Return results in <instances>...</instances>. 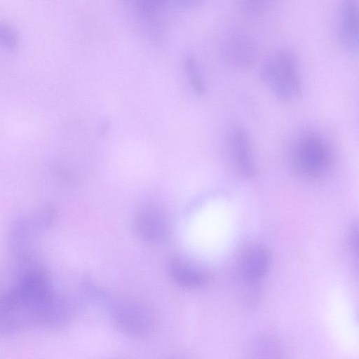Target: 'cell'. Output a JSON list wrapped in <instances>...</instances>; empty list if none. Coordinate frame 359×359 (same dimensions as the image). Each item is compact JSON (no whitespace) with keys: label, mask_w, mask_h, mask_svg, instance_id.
Returning <instances> with one entry per match:
<instances>
[{"label":"cell","mask_w":359,"mask_h":359,"mask_svg":"<svg viewBox=\"0 0 359 359\" xmlns=\"http://www.w3.org/2000/svg\"><path fill=\"white\" fill-rule=\"evenodd\" d=\"M348 243L353 251L357 252L358 249V231L357 226L353 225L348 234Z\"/></svg>","instance_id":"17"},{"label":"cell","mask_w":359,"mask_h":359,"mask_svg":"<svg viewBox=\"0 0 359 359\" xmlns=\"http://www.w3.org/2000/svg\"><path fill=\"white\" fill-rule=\"evenodd\" d=\"M113 320L123 333L132 337H142L150 332L154 325L151 311L137 302H124L112 305Z\"/></svg>","instance_id":"3"},{"label":"cell","mask_w":359,"mask_h":359,"mask_svg":"<svg viewBox=\"0 0 359 359\" xmlns=\"http://www.w3.org/2000/svg\"><path fill=\"white\" fill-rule=\"evenodd\" d=\"M230 149L233 163L240 174L247 179L256 176L251 137L245 128L236 127L230 135Z\"/></svg>","instance_id":"8"},{"label":"cell","mask_w":359,"mask_h":359,"mask_svg":"<svg viewBox=\"0 0 359 359\" xmlns=\"http://www.w3.org/2000/svg\"><path fill=\"white\" fill-rule=\"evenodd\" d=\"M39 233L32 215L18 217L12 222L8 233V247L19 264L36 259L33 243Z\"/></svg>","instance_id":"5"},{"label":"cell","mask_w":359,"mask_h":359,"mask_svg":"<svg viewBox=\"0 0 359 359\" xmlns=\"http://www.w3.org/2000/svg\"><path fill=\"white\" fill-rule=\"evenodd\" d=\"M19 35L8 23L0 21V46L8 50H15L19 46Z\"/></svg>","instance_id":"15"},{"label":"cell","mask_w":359,"mask_h":359,"mask_svg":"<svg viewBox=\"0 0 359 359\" xmlns=\"http://www.w3.org/2000/svg\"><path fill=\"white\" fill-rule=\"evenodd\" d=\"M32 215L34 225L39 233L48 230L55 223L57 212L55 208L50 204L43 205Z\"/></svg>","instance_id":"14"},{"label":"cell","mask_w":359,"mask_h":359,"mask_svg":"<svg viewBox=\"0 0 359 359\" xmlns=\"http://www.w3.org/2000/svg\"><path fill=\"white\" fill-rule=\"evenodd\" d=\"M337 32L338 40L348 53L357 55L359 46L358 0H341Z\"/></svg>","instance_id":"7"},{"label":"cell","mask_w":359,"mask_h":359,"mask_svg":"<svg viewBox=\"0 0 359 359\" xmlns=\"http://www.w3.org/2000/svg\"><path fill=\"white\" fill-rule=\"evenodd\" d=\"M147 21H154L160 13L172 6V0H123Z\"/></svg>","instance_id":"11"},{"label":"cell","mask_w":359,"mask_h":359,"mask_svg":"<svg viewBox=\"0 0 359 359\" xmlns=\"http://www.w3.org/2000/svg\"><path fill=\"white\" fill-rule=\"evenodd\" d=\"M184 68L190 85L195 93L200 96L204 95L206 88L196 59L192 55L187 56L184 60Z\"/></svg>","instance_id":"12"},{"label":"cell","mask_w":359,"mask_h":359,"mask_svg":"<svg viewBox=\"0 0 359 359\" xmlns=\"http://www.w3.org/2000/svg\"><path fill=\"white\" fill-rule=\"evenodd\" d=\"M292 165L299 175L316 179L323 175L329 164V154L323 140L313 133L300 136L293 147Z\"/></svg>","instance_id":"2"},{"label":"cell","mask_w":359,"mask_h":359,"mask_svg":"<svg viewBox=\"0 0 359 359\" xmlns=\"http://www.w3.org/2000/svg\"><path fill=\"white\" fill-rule=\"evenodd\" d=\"M206 0H172V6L182 8L192 9L202 5Z\"/></svg>","instance_id":"16"},{"label":"cell","mask_w":359,"mask_h":359,"mask_svg":"<svg viewBox=\"0 0 359 359\" xmlns=\"http://www.w3.org/2000/svg\"><path fill=\"white\" fill-rule=\"evenodd\" d=\"M277 0H238V6L243 14L257 18L270 11Z\"/></svg>","instance_id":"13"},{"label":"cell","mask_w":359,"mask_h":359,"mask_svg":"<svg viewBox=\"0 0 359 359\" xmlns=\"http://www.w3.org/2000/svg\"><path fill=\"white\" fill-rule=\"evenodd\" d=\"M221 55L229 67L238 70L248 69L256 62L259 47L250 34L236 30L229 33L223 39Z\"/></svg>","instance_id":"4"},{"label":"cell","mask_w":359,"mask_h":359,"mask_svg":"<svg viewBox=\"0 0 359 359\" xmlns=\"http://www.w3.org/2000/svg\"><path fill=\"white\" fill-rule=\"evenodd\" d=\"M270 254L263 246L256 245L246 251L241 260V273L248 283L255 284L266 274L270 264Z\"/></svg>","instance_id":"10"},{"label":"cell","mask_w":359,"mask_h":359,"mask_svg":"<svg viewBox=\"0 0 359 359\" xmlns=\"http://www.w3.org/2000/svg\"><path fill=\"white\" fill-rule=\"evenodd\" d=\"M136 234L142 240L158 243L169 236V222L164 213L154 207H144L139 210L133 219Z\"/></svg>","instance_id":"6"},{"label":"cell","mask_w":359,"mask_h":359,"mask_svg":"<svg viewBox=\"0 0 359 359\" xmlns=\"http://www.w3.org/2000/svg\"><path fill=\"white\" fill-rule=\"evenodd\" d=\"M168 271L172 280L186 288L201 287L209 280V274L205 269L182 257L172 259Z\"/></svg>","instance_id":"9"},{"label":"cell","mask_w":359,"mask_h":359,"mask_svg":"<svg viewBox=\"0 0 359 359\" xmlns=\"http://www.w3.org/2000/svg\"><path fill=\"white\" fill-rule=\"evenodd\" d=\"M259 77L281 100H294L302 94L298 60L289 48H279L269 54L260 66Z\"/></svg>","instance_id":"1"}]
</instances>
